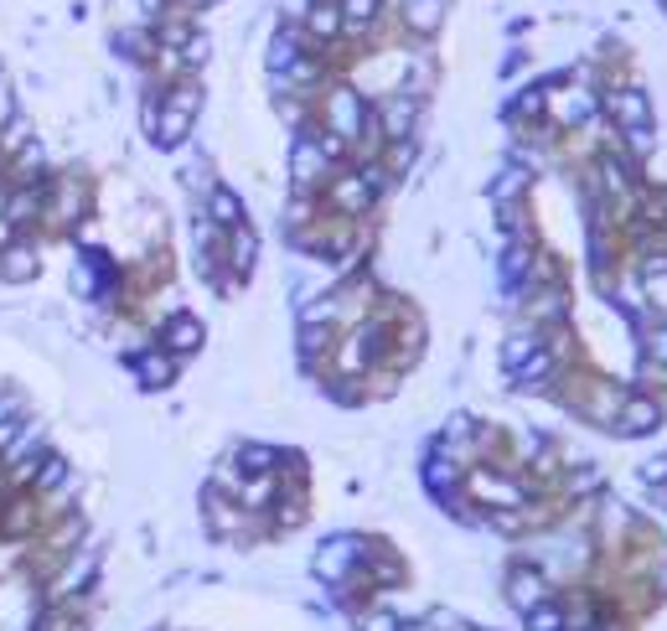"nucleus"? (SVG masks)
Segmentation results:
<instances>
[{
  "instance_id": "obj_17",
  "label": "nucleus",
  "mask_w": 667,
  "mask_h": 631,
  "mask_svg": "<svg viewBox=\"0 0 667 631\" xmlns=\"http://www.w3.org/2000/svg\"><path fill=\"white\" fill-rule=\"evenodd\" d=\"M528 621H533V631H564V611L559 606H533Z\"/></svg>"
},
{
  "instance_id": "obj_22",
  "label": "nucleus",
  "mask_w": 667,
  "mask_h": 631,
  "mask_svg": "<svg viewBox=\"0 0 667 631\" xmlns=\"http://www.w3.org/2000/svg\"><path fill=\"white\" fill-rule=\"evenodd\" d=\"M662 585H667V564H662Z\"/></svg>"
},
{
  "instance_id": "obj_7",
  "label": "nucleus",
  "mask_w": 667,
  "mask_h": 631,
  "mask_svg": "<svg viewBox=\"0 0 667 631\" xmlns=\"http://www.w3.org/2000/svg\"><path fill=\"white\" fill-rule=\"evenodd\" d=\"M228 238H233V264H238V280L254 269V254H259V238H254V228L249 223H233L228 228Z\"/></svg>"
},
{
  "instance_id": "obj_12",
  "label": "nucleus",
  "mask_w": 667,
  "mask_h": 631,
  "mask_svg": "<svg viewBox=\"0 0 667 631\" xmlns=\"http://www.w3.org/2000/svg\"><path fill=\"white\" fill-rule=\"evenodd\" d=\"M32 482H37V492L68 487V482H73V476H68V461H63V456H42V466H37V476H32Z\"/></svg>"
},
{
  "instance_id": "obj_4",
  "label": "nucleus",
  "mask_w": 667,
  "mask_h": 631,
  "mask_svg": "<svg viewBox=\"0 0 667 631\" xmlns=\"http://www.w3.org/2000/svg\"><path fill=\"white\" fill-rule=\"evenodd\" d=\"M471 492H481V497H492V502H507V507H523L528 502V492L518 487V482H502V476H471Z\"/></svg>"
},
{
  "instance_id": "obj_19",
  "label": "nucleus",
  "mask_w": 667,
  "mask_h": 631,
  "mask_svg": "<svg viewBox=\"0 0 667 631\" xmlns=\"http://www.w3.org/2000/svg\"><path fill=\"white\" fill-rule=\"evenodd\" d=\"M11 119H16V94H11V83L0 78V130H6Z\"/></svg>"
},
{
  "instance_id": "obj_14",
  "label": "nucleus",
  "mask_w": 667,
  "mask_h": 631,
  "mask_svg": "<svg viewBox=\"0 0 667 631\" xmlns=\"http://www.w3.org/2000/svg\"><path fill=\"white\" fill-rule=\"evenodd\" d=\"M94 575V554H78L68 569H63V580H57V595H73V590H83V580Z\"/></svg>"
},
{
  "instance_id": "obj_3",
  "label": "nucleus",
  "mask_w": 667,
  "mask_h": 631,
  "mask_svg": "<svg viewBox=\"0 0 667 631\" xmlns=\"http://www.w3.org/2000/svg\"><path fill=\"white\" fill-rule=\"evenodd\" d=\"M605 104H611V114L621 119L626 130H647V99L636 94V88H616V94L605 99Z\"/></svg>"
},
{
  "instance_id": "obj_13",
  "label": "nucleus",
  "mask_w": 667,
  "mask_h": 631,
  "mask_svg": "<svg viewBox=\"0 0 667 631\" xmlns=\"http://www.w3.org/2000/svg\"><path fill=\"white\" fill-rule=\"evenodd\" d=\"M197 342H202V326H197V321L181 316V321H171V326H166V347H171V352H192Z\"/></svg>"
},
{
  "instance_id": "obj_20",
  "label": "nucleus",
  "mask_w": 667,
  "mask_h": 631,
  "mask_svg": "<svg viewBox=\"0 0 667 631\" xmlns=\"http://www.w3.org/2000/svg\"><path fill=\"white\" fill-rule=\"evenodd\" d=\"M362 631H404V626L393 621L388 611H373V616H362Z\"/></svg>"
},
{
  "instance_id": "obj_9",
  "label": "nucleus",
  "mask_w": 667,
  "mask_h": 631,
  "mask_svg": "<svg viewBox=\"0 0 667 631\" xmlns=\"http://www.w3.org/2000/svg\"><path fill=\"white\" fill-rule=\"evenodd\" d=\"M140 378H145L150 388L171 383V378H176V357H171V352H145V357H140Z\"/></svg>"
},
{
  "instance_id": "obj_11",
  "label": "nucleus",
  "mask_w": 667,
  "mask_h": 631,
  "mask_svg": "<svg viewBox=\"0 0 667 631\" xmlns=\"http://www.w3.org/2000/svg\"><path fill=\"white\" fill-rule=\"evenodd\" d=\"M621 430H626V435L657 430V404H647V399H642V404H626V409H621Z\"/></svg>"
},
{
  "instance_id": "obj_21",
  "label": "nucleus",
  "mask_w": 667,
  "mask_h": 631,
  "mask_svg": "<svg viewBox=\"0 0 667 631\" xmlns=\"http://www.w3.org/2000/svg\"><path fill=\"white\" fill-rule=\"evenodd\" d=\"M647 357H657V363H667V326H662V332H652V342H647Z\"/></svg>"
},
{
  "instance_id": "obj_5",
  "label": "nucleus",
  "mask_w": 667,
  "mask_h": 631,
  "mask_svg": "<svg viewBox=\"0 0 667 631\" xmlns=\"http://www.w3.org/2000/svg\"><path fill=\"white\" fill-rule=\"evenodd\" d=\"M0 275H6V280H32L37 275L32 244H6V249H0Z\"/></svg>"
},
{
  "instance_id": "obj_10",
  "label": "nucleus",
  "mask_w": 667,
  "mask_h": 631,
  "mask_svg": "<svg viewBox=\"0 0 667 631\" xmlns=\"http://www.w3.org/2000/svg\"><path fill=\"white\" fill-rule=\"evenodd\" d=\"M543 600H549V585H543L538 575H518V580H512V606H518V611H533V606H543Z\"/></svg>"
},
{
  "instance_id": "obj_18",
  "label": "nucleus",
  "mask_w": 667,
  "mask_h": 631,
  "mask_svg": "<svg viewBox=\"0 0 667 631\" xmlns=\"http://www.w3.org/2000/svg\"><path fill=\"white\" fill-rule=\"evenodd\" d=\"M456 476H461V471H456V461H435L430 471H424V482H430L435 492H445L450 482H456Z\"/></svg>"
},
{
  "instance_id": "obj_15",
  "label": "nucleus",
  "mask_w": 667,
  "mask_h": 631,
  "mask_svg": "<svg viewBox=\"0 0 667 631\" xmlns=\"http://www.w3.org/2000/svg\"><path fill=\"white\" fill-rule=\"evenodd\" d=\"M580 114H595V94L590 88H569L559 99V119H580Z\"/></svg>"
},
{
  "instance_id": "obj_1",
  "label": "nucleus",
  "mask_w": 667,
  "mask_h": 631,
  "mask_svg": "<svg viewBox=\"0 0 667 631\" xmlns=\"http://www.w3.org/2000/svg\"><path fill=\"white\" fill-rule=\"evenodd\" d=\"M414 114H419V94H393V99H383V109H378L383 135L409 140V135H414Z\"/></svg>"
},
{
  "instance_id": "obj_6",
  "label": "nucleus",
  "mask_w": 667,
  "mask_h": 631,
  "mask_svg": "<svg viewBox=\"0 0 667 631\" xmlns=\"http://www.w3.org/2000/svg\"><path fill=\"white\" fill-rule=\"evenodd\" d=\"M306 26H311V37H342V6H331V0H316V6L306 11Z\"/></svg>"
},
{
  "instance_id": "obj_16",
  "label": "nucleus",
  "mask_w": 667,
  "mask_h": 631,
  "mask_svg": "<svg viewBox=\"0 0 667 631\" xmlns=\"http://www.w3.org/2000/svg\"><path fill=\"white\" fill-rule=\"evenodd\" d=\"M337 316H342V300H316V306L300 311V321H306V326H326V321H337Z\"/></svg>"
},
{
  "instance_id": "obj_2",
  "label": "nucleus",
  "mask_w": 667,
  "mask_h": 631,
  "mask_svg": "<svg viewBox=\"0 0 667 631\" xmlns=\"http://www.w3.org/2000/svg\"><path fill=\"white\" fill-rule=\"evenodd\" d=\"M357 554H362V544H357V538H326V549L316 554V569H321L326 580H337V575H342V569H347Z\"/></svg>"
},
{
  "instance_id": "obj_8",
  "label": "nucleus",
  "mask_w": 667,
  "mask_h": 631,
  "mask_svg": "<svg viewBox=\"0 0 667 631\" xmlns=\"http://www.w3.org/2000/svg\"><path fill=\"white\" fill-rule=\"evenodd\" d=\"M207 218L218 223V228L244 223V218H238V197H233V192H223V187H212V192H207Z\"/></svg>"
}]
</instances>
